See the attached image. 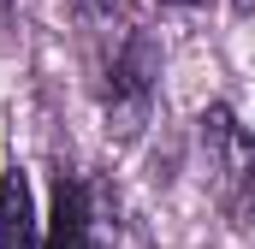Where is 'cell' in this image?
I'll use <instances>...</instances> for the list:
<instances>
[{"label": "cell", "instance_id": "6", "mask_svg": "<svg viewBox=\"0 0 255 249\" xmlns=\"http://www.w3.org/2000/svg\"><path fill=\"white\" fill-rule=\"evenodd\" d=\"M6 18H12V0H0V24H6Z\"/></svg>", "mask_w": 255, "mask_h": 249}, {"label": "cell", "instance_id": "8", "mask_svg": "<svg viewBox=\"0 0 255 249\" xmlns=\"http://www.w3.org/2000/svg\"><path fill=\"white\" fill-rule=\"evenodd\" d=\"M238 6H250V0H238Z\"/></svg>", "mask_w": 255, "mask_h": 249}, {"label": "cell", "instance_id": "4", "mask_svg": "<svg viewBox=\"0 0 255 249\" xmlns=\"http://www.w3.org/2000/svg\"><path fill=\"white\" fill-rule=\"evenodd\" d=\"M0 249H42V226H36V196L24 166L0 172Z\"/></svg>", "mask_w": 255, "mask_h": 249}, {"label": "cell", "instance_id": "1", "mask_svg": "<svg viewBox=\"0 0 255 249\" xmlns=\"http://www.w3.org/2000/svg\"><path fill=\"white\" fill-rule=\"evenodd\" d=\"M160 95V48L148 30H130L107 60V83H101V107H107V130L113 136H136Z\"/></svg>", "mask_w": 255, "mask_h": 249}, {"label": "cell", "instance_id": "2", "mask_svg": "<svg viewBox=\"0 0 255 249\" xmlns=\"http://www.w3.org/2000/svg\"><path fill=\"white\" fill-rule=\"evenodd\" d=\"M202 154H208L220 208L238 226H255V136L238 124L232 107H208L202 113Z\"/></svg>", "mask_w": 255, "mask_h": 249}, {"label": "cell", "instance_id": "3", "mask_svg": "<svg viewBox=\"0 0 255 249\" xmlns=\"http://www.w3.org/2000/svg\"><path fill=\"white\" fill-rule=\"evenodd\" d=\"M89 232H95V214H89V190L77 172H65L54 178V226H48V238L42 249H89Z\"/></svg>", "mask_w": 255, "mask_h": 249}, {"label": "cell", "instance_id": "5", "mask_svg": "<svg viewBox=\"0 0 255 249\" xmlns=\"http://www.w3.org/2000/svg\"><path fill=\"white\" fill-rule=\"evenodd\" d=\"M113 6H119V0H71V12H77V18H107Z\"/></svg>", "mask_w": 255, "mask_h": 249}, {"label": "cell", "instance_id": "7", "mask_svg": "<svg viewBox=\"0 0 255 249\" xmlns=\"http://www.w3.org/2000/svg\"><path fill=\"white\" fill-rule=\"evenodd\" d=\"M172 6H196V0H172Z\"/></svg>", "mask_w": 255, "mask_h": 249}]
</instances>
